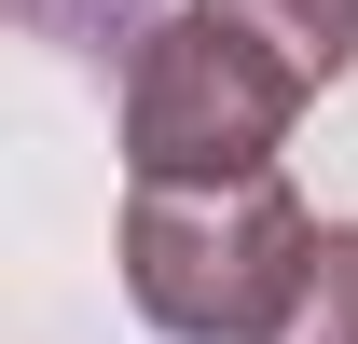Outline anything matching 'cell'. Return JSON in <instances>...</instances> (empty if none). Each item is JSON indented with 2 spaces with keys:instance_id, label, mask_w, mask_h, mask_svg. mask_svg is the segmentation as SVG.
I'll list each match as a JSON object with an SVG mask.
<instances>
[{
  "instance_id": "cell-1",
  "label": "cell",
  "mask_w": 358,
  "mask_h": 344,
  "mask_svg": "<svg viewBox=\"0 0 358 344\" xmlns=\"http://www.w3.org/2000/svg\"><path fill=\"white\" fill-rule=\"evenodd\" d=\"M317 220L289 207V179H124V303L179 344H262L289 275H303Z\"/></svg>"
},
{
  "instance_id": "cell-4",
  "label": "cell",
  "mask_w": 358,
  "mask_h": 344,
  "mask_svg": "<svg viewBox=\"0 0 358 344\" xmlns=\"http://www.w3.org/2000/svg\"><path fill=\"white\" fill-rule=\"evenodd\" d=\"M262 344H358V220H331L303 248V275H289V303H275Z\"/></svg>"
},
{
  "instance_id": "cell-2",
  "label": "cell",
  "mask_w": 358,
  "mask_h": 344,
  "mask_svg": "<svg viewBox=\"0 0 358 344\" xmlns=\"http://www.w3.org/2000/svg\"><path fill=\"white\" fill-rule=\"evenodd\" d=\"M303 69L262 55L248 28H221L207 0L152 14V42L124 55V179H248L289 152L303 124Z\"/></svg>"
},
{
  "instance_id": "cell-3",
  "label": "cell",
  "mask_w": 358,
  "mask_h": 344,
  "mask_svg": "<svg viewBox=\"0 0 358 344\" xmlns=\"http://www.w3.org/2000/svg\"><path fill=\"white\" fill-rule=\"evenodd\" d=\"M207 14H221V28H248L262 55H289L317 96L358 69V0H207Z\"/></svg>"
}]
</instances>
